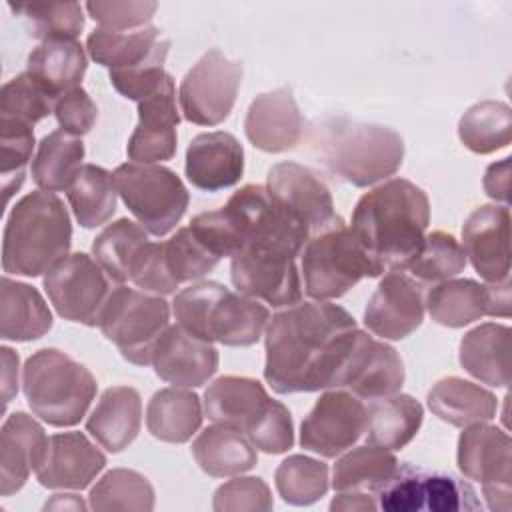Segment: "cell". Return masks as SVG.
Instances as JSON below:
<instances>
[{"label": "cell", "mask_w": 512, "mask_h": 512, "mask_svg": "<svg viewBox=\"0 0 512 512\" xmlns=\"http://www.w3.org/2000/svg\"><path fill=\"white\" fill-rule=\"evenodd\" d=\"M356 320L330 302H304L272 316L266 330L264 380L278 394L332 388Z\"/></svg>", "instance_id": "1"}, {"label": "cell", "mask_w": 512, "mask_h": 512, "mask_svg": "<svg viewBox=\"0 0 512 512\" xmlns=\"http://www.w3.org/2000/svg\"><path fill=\"white\" fill-rule=\"evenodd\" d=\"M428 222L426 192L410 180L392 178L358 200L350 230L380 276L408 268L424 242Z\"/></svg>", "instance_id": "2"}, {"label": "cell", "mask_w": 512, "mask_h": 512, "mask_svg": "<svg viewBox=\"0 0 512 512\" xmlns=\"http://www.w3.org/2000/svg\"><path fill=\"white\" fill-rule=\"evenodd\" d=\"M72 224L64 202L46 190L20 198L6 220L2 268L6 274L40 276L68 256Z\"/></svg>", "instance_id": "3"}, {"label": "cell", "mask_w": 512, "mask_h": 512, "mask_svg": "<svg viewBox=\"0 0 512 512\" xmlns=\"http://www.w3.org/2000/svg\"><path fill=\"white\" fill-rule=\"evenodd\" d=\"M174 316L188 334L224 346H252L260 340L270 312L258 300L220 282H196L176 294Z\"/></svg>", "instance_id": "4"}, {"label": "cell", "mask_w": 512, "mask_h": 512, "mask_svg": "<svg viewBox=\"0 0 512 512\" xmlns=\"http://www.w3.org/2000/svg\"><path fill=\"white\" fill-rule=\"evenodd\" d=\"M324 164L344 182L366 188L392 176L404 160V140L380 124L328 120L318 136Z\"/></svg>", "instance_id": "5"}, {"label": "cell", "mask_w": 512, "mask_h": 512, "mask_svg": "<svg viewBox=\"0 0 512 512\" xmlns=\"http://www.w3.org/2000/svg\"><path fill=\"white\" fill-rule=\"evenodd\" d=\"M22 388L30 410L40 420L66 428L86 416L98 384L84 364L56 348H42L26 360Z\"/></svg>", "instance_id": "6"}, {"label": "cell", "mask_w": 512, "mask_h": 512, "mask_svg": "<svg viewBox=\"0 0 512 512\" xmlns=\"http://www.w3.org/2000/svg\"><path fill=\"white\" fill-rule=\"evenodd\" d=\"M302 272L306 294L318 302L340 298L362 278L378 276L366 250L342 218L304 244Z\"/></svg>", "instance_id": "7"}, {"label": "cell", "mask_w": 512, "mask_h": 512, "mask_svg": "<svg viewBox=\"0 0 512 512\" xmlns=\"http://www.w3.org/2000/svg\"><path fill=\"white\" fill-rule=\"evenodd\" d=\"M170 306L158 294L118 286L110 292L98 326L120 354L138 366H148L152 350L170 326Z\"/></svg>", "instance_id": "8"}, {"label": "cell", "mask_w": 512, "mask_h": 512, "mask_svg": "<svg viewBox=\"0 0 512 512\" xmlns=\"http://www.w3.org/2000/svg\"><path fill=\"white\" fill-rule=\"evenodd\" d=\"M112 176L122 202L148 234L164 236L182 220L190 194L174 170L126 162Z\"/></svg>", "instance_id": "9"}, {"label": "cell", "mask_w": 512, "mask_h": 512, "mask_svg": "<svg viewBox=\"0 0 512 512\" xmlns=\"http://www.w3.org/2000/svg\"><path fill=\"white\" fill-rule=\"evenodd\" d=\"M456 462L468 480L482 484L490 510L510 512L512 442L504 430L486 422L464 426L458 438Z\"/></svg>", "instance_id": "10"}, {"label": "cell", "mask_w": 512, "mask_h": 512, "mask_svg": "<svg viewBox=\"0 0 512 512\" xmlns=\"http://www.w3.org/2000/svg\"><path fill=\"white\" fill-rule=\"evenodd\" d=\"M242 82V64L220 50H208L180 82V106L188 122L216 126L224 122L236 102Z\"/></svg>", "instance_id": "11"}, {"label": "cell", "mask_w": 512, "mask_h": 512, "mask_svg": "<svg viewBox=\"0 0 512 512\" xmlns=\"http://www.w3.org/2000/svg\"><path fill=\"white\" fill-rule=\"evenodd\" d=\"M296 256L274 244L248 246L232 258V284L240 294L264 300L274 308L294 306L302 298Z\"/></svg>", "instance_id": "12"}, {"label": "cell", "mask_w": 512, "mask_h": 512, "mask_svg": "<svg viewBox=\"0 0 512 512\" xmlns=\"http://www.w3.org/2000/svg\"><path fill=\"white\" fill-rule=\"evenodd\" d=\"M44 290L54 310L70 322L96 326L110 296V278L102 266L84 252L68 254L46 272Z\"/></svg>", "instance_id": "13"}, {"label": "cell", "mask_w": 512, "mask_h": 512, "mask_svg": "<svg viewBox=\"0 0 512 512\" xmlns=\"http://www.w3.org/2000/svg\"><path fill=\"white\" fill-rule=\"evenodd\" d=\"M404 384V364L398 352L364 330L354 332L350 348L332 380L362 400L396 394Z\"/></svg>", "instance_id": "14"}, {"label": "cell", "mask_w": 512, "mask_h": 512, "mask_svg": "<svg viewBox=\"0 0 512 512\" xmlns=\"http://www.w3.org/2000/svg\"><path fill=\"white\" fill-rule=\"evenodd\" d=\"M364 402L346 390L324 392L300 426V446L324 458H336L366 432Z\"/></svg>", "instance_id": "15"}, {"label": "cell", "mask_w": 512, "mask_h": 512, "mask_svg": "<svg viewBox=\"0 0 512 512\" xmlns=\"http://www.w3.org/2000/svg\"><path fill=\"white\" fill-rule=\"evenodd\" d=\"M266 190L272 200L308 232L310 238L340 220L334 212L328 186L316 172L302 164H274L266 176Z\"/></svg>", "instance_id": "16"}, {"label": "cell", "mask_w": 512, "mask_h": 512, "mask_svg": "<svg viewBox=\"0 0 512 512\" xmlns=\"http://www.w3.org/2000/svg\"><path fill=\"white\" fill-rule=\"evenodd\" d=\"M510 280L480 284L470 278L444 280L426 296L430 318L448 328H462L482 316H510Z\"/></svg>", "instance_id": "17"}, {"label": "cell", "mask_w": 512, "mask_h": 512, "mask_svg": "<svg viewBox=\"0 0 512 512\" xmlns=\"http://www.w3.org/2000/svg\"><path fill=\"white\" fill-rule=\"evenodd\" d=\"M422 284L404 272H388L364 310L366 328L384 340L410 336L424 320Z\"/></svg>", "instance_id": "18"}, {"label": "cell", "mask_w": 512, "mask_h": 512, "mask_svg": "<svg viewBox=\"0 0 512 512\" xmlns=\"http://www.w3.org/2000/svg\"><path fill=\"white\" fill-rule=\"evenodd\" d=\"M464 254L488 284L510 280V210L482 204L462 226Z\"/></svg>", "instance_id": "19"}, {"label": "cell", "mask_w": 512, "mask_h": 512, "mask_svg": "<svg viewBox=\"0 0 512 512\" xmlns=\"http://www.w3.org/2000/svg\"><path fill=\"white\" fill-rule=\"evenodd\" d=\"M180 112L176 108V86L168 74L164 84L138 102V124L128 140L126 154L138 164H156L176 154V126Z\"/></svg>", "instance_id": "20"}, {"label": "cell", "mask_w": 512, "mask_h": 512, "mask_svg": "<svg viewBox=\"0 0 512 512\" xmlns=\"http://www.w3.org/2000/svg\"><path fill=\"white\" fill-rule=\"evenodd\" d=\"M150 364L164 382L180 388H196L208 382L218 370V350L212 342L200 340L174 324L158 338Z\"/></svg>", "instance_id": "21"}, {"label": "cell", "mask_w": 512, "mask_h": 512, "mask_svg": "<svg viewBox=\"0 0 512 512\" xmlns=\"http://www.w3.org/2000/svg\"><path fill=\"white\" fill-rule=\"evenodd\" d=\"M244 132L262 152L278 154L294 148L304 134V118L292 90L276 88L256 96L248 106Z\"/></svg>", "instance_id": "22"}, {"label": "cell", "mask_w": 512, "mask_h": 512, "mask_svg": "<svg viewBox=\"0 0 512 512\" xmlns=\"http://www.w3.org/2000/svg\"><path fill=\"white\" fill-rule=\"evenodd\" d=\"M104 466L106 456L82 432H60L50 436L36 478L44 488L82 490Z\"/></svg>", "instance_id": "23"}, {"label": "cell", "mask_w": 512, "mask_h": 512, "mask_svg": "<svg viewBox=\"0 0 512 512\" xmlns=\"http://www.w3.org/2000/svg\"><path fill=\"white\" fill-rule=\"evenodd\" d=\"M186 178L194 188L218 192L240 182L244 172L242 144L230 132H204L186 150Z\"/></svg>", "instance_id": "24"}, {"label": "cell", "mask_w": 512, "mask_h": 512, "mask_svg": "<svg viewBox=\"0 0 512 512\" xmlns=\"http://www.w3.org/2000/svg\"><path fill=\"white\" fill-rule=\"evenodd\" d=\"M50 438L26 412H12L0 430V494L18 492L48 450Z\"/></svg>", "instance_id": "25"}, {"label": "cell", "mask_w": 512, "mask_h": 512, "mask_svg": "<svg viewBox=\"0 0 512 512\" xmlns=\"http://www.w3.org/2000/svg\"><path fill=\"white\" fill-rule=\"evenodd\" d=\"M272 398L264 386L246 376H220L204 392V412L214 424L240 430L244 436L256 426Z\"/></svg>", "instance_id": "26"}, {"label": "cell", "mask_w": 512, "mask_h": 512, "mask_svg": "<svg viewBox=\"0 0 512 512\" xmlns=\"http://www.w3.org/2000/svg\"><path fill=\"white\" fill-rule=\"evenodd\" d=\"M140 424V394L130 386H112L104 390L96 408L88 416L86 430L102 448L116 454L136 440Z\"/></svg>", "instance_id": "27"}, {"label": "cell", "mask_w": 512, "mask_h": 512, "mask_svg": "<svg viewBox=\"0 0 512 512\" xmlns=\"http://www.w3.org/2000/svg\"><path fill=\"white\" fill-rule=\"evenodd\" d=\"M90 58L112 70H130L152 58L168 56L170 40L154 26L130 32L98 28L86 40Z\"/></svg>", "instance_id": "28"}, {"label": "cell", "mask_w": 512, "mask_h": 512, "mask_svg": "<svg viewBox=\"0 0 512 512\" xmlns=\"http://www.w3.org/2000/svg\"><path fill=\"white\" fill-rule=\"evenodd\" d=\"M510 328L486 322L464 334L460 340V364L476 380L506 388L510 384Z\"/></svg>", "instance_id": "29"}, {"label": "cell", "mask_w": 512, "mask_h": 512, "mask_svg": "<svg viewBox=\"0 0 512 512\" xmlns=\"http://www.w3.org/2000/svg\"><path fill=\"white\" fill-rule=\"evenodd\" d=\"M52 328V314L34 286L2 278L0 288V336L14 342L42 338Z\"/></svg>", "instance_id": "30"}, {"label": "cell", "mask_w": 512, "mask_h": 512, "mask_svg": "<svg viewBox=\"0 0 512 512\" xmlns=\"http://www.w3.org/2000/svg\"><path fill=\"white\" fill-rule=\"evenodd\" d=\"M192 456L214 478L244 474L258 462L252 442L240 430L224 424L204 428L192 442Z\"/></svg>", "instance_id": "31"}, {"label": "cell", "mask_w": 512, "mask_h": 512, "mask_svg": "<svg viewBox=\"0 0 512 512\" xmlns=\"http://www.w3.org/2000/svg\"><path fill=\"white\" fill-rule=\"evenodd\" d=\"M428 408L442 422L464 428L492 420L498 410V400L490 390L470 380L448 376L436 382L428 392Z\"/></svg>", "instance_id": "32"}, {"label": "cell", "mask_w": 512, "mask_h": 512, "mask_svg": "<svg viewBox=\"0 0 512 512\" xmlns=\"http://www.w3.org/2000/svg\"><path fill=\"white\" fill-rule=\"evenodd\" d=\"M366 412L368 424L364 434L368 444L386 450L404 448L418 434L424 418L422 404L408 394H390L370 400Z\"/></svg>", "instance_id": "33"}, {"label": "cell", "mask_w": 512, "mask_h": 512, "mask_svg": "<svg viewBox=\"0 0 512 512\" xmlns=\"http://www.w3.org/2000/svg\"><path fill=\"white\" fill-rule=\"evenodd\" d=\"M86 66V54L80 42L56 40L42 42L30 52L26 72L56 100L80 86Z\"/></svg>", "instance_id": "34"}, {"label": "cell", "mask_w": 512, "mask_h": 512, "mask_svg": "<svg viewBox=\"0 0 512 512\" xmlns=\"http://www.w3.org/2000/svg\"><path fill=\"white\" fill-rule=\"evenodd\" d=\"M202 424L200 398L190 390L162 388L158 390L146 408L148 432L172 444L188 442Z\"/></svg>", "instance_id": "35"}, {"label": "cell", "mask_w": 512, "mask_h": 512, "mask_svg": "<svg viewBox=\"0 0 512 512\" xmlns=\"http://www.w3.org/2000/svg\"><path fill=\"white\" fill-rule=\"evenodd\" d=\"M82 160V140L64 130H54L38 144L36 156L32 158V178L40 190H68L82 168Z\"/></svg>", "instance_id": "36"}, {"label": "cell", "mask_w": 512, "mask_h": 512, "mask_svg": "<svg viewBox=\"0 0 512 512\" xmlns=\"http://www.w3.org/2000/svg\"><path fill=\"white\" fill-rule=\"evenodd\" d=\"M148 242L150 240L146 236V230L140 224L128 218H120L108 224L94 238L92 254L94 260L108 274V278L122 284L130 280L132 270Z\"/></svg>", "instance_id": "37"}, {"label": "cell", "mask_w": 512, "mask_h": 512, "mask_svg": "<svg viewBox=\"0 0 512 512\" xmlns=\"http://www.w3.org/2000/svg\"><path fill=\"white\" fill-rule=\"evenodd\" d=\"M70 208L82 228H98L116 212L114 176L96 164H84L66 190Z\"/></svg>", "instance_id": "38"}, {"label": "cell", "mask_w": 512, "mask_h": 512, "mask_svg": "<svg viewBox=\"0 0 512 512\" xmlns=\"http://www.w3.org/2000/svg\"><path fill=\"white\" fill-rule=\"evenodd\" d=\"M396 456L380 446L364 444L336 460L332 470V488L338 492L372 490L384 486L396 472Z\"/></svg>", "instance_id": "39"}, {"label": "cell", "mask_w": 512, "mask_h": 512, "mask_svg": "<svg viewBox=\"0 0 512 512\" xmlns=\"http://www.w3.org/2000/svg\"><path fill=\"white\" fill-rule=\"evenodd\" d=\"M458 136L474 154H490L506 148L512 140L510 106L498 100H482L470 106L458 122Z\"/></svg>", "instance_id": "40"}, {"label": "cell", "mask_w": 512, "mask_h": 512, "mask_svg": "<svg viewBox=\"0 0 512 512\" xmlns=\"http://www.w3.org/2000/svg\"><path fill=\"white\" fill-rule=\"evenodd\" d=\"M90 508L106 510H134L148 512L154 508V488L146 476L136 470L114 468L106 472L90 490Z\"/></svg>", "instance_id": "41"}, {"label": "cell", "mask_w": 512, "mask_h": 512, "mask_svg": "<svg viewBox=\"0 0 512 512\" xmlns=\"http://www.w3.org/2000/svg\"><path fill=\"white\" fill-rule=\"evenodd\" d=\"M276 490L292 506H310L328 492V466L304 454H292L274 472Z\"/></svg>", "instance_id": "42"}, {"label": "cell", "mask_w": 512, "mask_h": 512, "mask_svg": "<svg viewBox=\"0 0 512 512\" xmlns=\"http://www.w3.org/2000/svg\"><path fill=\"white\" fill-rule=\"evenodd\" d=\"M30 24V34L42 42L76 40L84 28L82 6L78 2H24L8 4Z\"/></svg>", "instance_id": "43"}, {"label": "cell", "mask_w": 512, "mask_h": 512, "mask_svg": "<svg viewBox=\"0 0 512 512\" xmlns=\"http://www.w3.org/2000/svg\"><path fill=\"white\" fill-rule=\"evenodd\" d=\"M466 268V254L460 242L442 230L424 236L418 254L410 260V276L418 282H444Z\"/></svg>", "instance_id": "44"}, {"label": "cell", "mask_w": 512, "mask_h": 512, "mask_svg": "<svg viewBox=\"0 0 512 512\" xmlns=\"http://www.w3.org/2000/svg\"><path fill=\"white\" fill-rule=\"evenodd\" d=\"M50 112H54L50 94L28 72L18 74L2 86L0 120H14L34 126Z\"/></svg>", "instance_id": "45"}, {"label": "cell", "mask_w": 512, "mask_h": 512, "mask_svg": "<svg viewBox=\"0 0 512 512\" xmlns=\"http://www.w3.org/2000/svg\"><path fill=\"white\" fill-rule=\"evenodd\" d=\"M164 260L176 284L200 280L220 262V258L194 236L190 226L180 228L170 240L164 242Z\"/></svg>", "instance_id": "46"}, {"label": "cell", "mask_w": 512, "mask_h": 512, "mask_svg": "<svg viewBox=\"0 0 512 512\" xmlns=\"http://www.w3.org/2000/svg\"><path fill=\"white\" fill-rule=\"evenodd\" d=\"M480 508L482 504L466 480L450 472L422 470V510L456 512Z\"/></svg>", "instance_id": "47"}, {"label": "cell", "mask_w": 512, "mask_h": 512, "mask_svg": "<svg viewBox=\"0 0 512 512\" xmlns=\"http://www.w3.org/2000/svg\"><path fill=\"white\" fill-rule=\"evenodd\" d=\"M0 148H2V188L8 200L24 182V168L34 148L32 126L14 122V120H0Z\"/></svg>", "instance_id": "48"}, {"label": "cell", "mask_w": 512, "mask_h": 512, "mask_svg": "<svg viewBox=\"0 0 512 512\" xmlns=\"http://www.w3.org/2000/svg\"><path fill=\"white\" fill-rule=\"evenodd\" d=\"M422 470L412 464H398L390 480L374 494L378 508L386 512H420L422 510Z\"/></svg>", "instance_id": "49"}, {"label": "cell", "mask_w": 512, "mask_h": 512, "mask_svg": "<svg viewBox=\"0 0 512 512\" xmlns=\"http://www.w3.org/2000/svg\"><path fill=\"white\" fill-rule=\"evenodd\" d=\"M272 494L268 484L258 476H246V478H234L226 484H222L214 492L212 508L216 512H268L272 510Z\"/></svg>", "instance_id": "50"}, {"label": "cell", "mask_w": 512, "mask_h": 512, "mask_svg": "<svg viewBox=\"0 0 512 512\" xmlns=\"http://www.w3.org/2000/svg\"><path fill=\"white\" fill-rule=\"evenodd\" d=\"M246 438L254 448L266 454H282L290 450L294 444V428L288 408L282 402L272 400Z\"/></svg>", "instance_id": "51"}, {"label": "cell", "mask_w": 512, "mask_h": 512, "mask_svg": "<svg viewBox=\"0 0 512 512\" xmlns=\"http://www.w3.org/2000/svg\"><path fill=\"white\" fill-rule=\"evenodd\" d=\"M158 4L156 2H140V0H124V2H88L86 10L104 30L130 32L132 28L140 30L152 20Z\"/></svg>", "instance_id": "52"}, {"label": "cell", "mask_w": 512, "mask_h": 512, "mask_svg": "<svg viewBox=\"0 0 512 512\" xmlns=\"http://www.w3.org/2000/svg\"><path fill=\"white\" fill-rule=\"evenodd\" d=\"M164 62H166V56H158L130 70H112L110 82L124 98L140 102L150 94H154L168 78V72L164 70Z\"/></svg>", "instance_id": "53"}, {"label": "cell", "mask_w": 512, "mask_h": 512, "mask_svg": "<svg viewBox=\"0 0 512 512\" xmlns=\"http://www.w3.org/2000/svg\"><path fill=\"white\" fill-rule=\"evenodd\" d=\"M130 280L144 292L158 296L176 292L178 284L170 276L164 260V242H148L132 270Z\"/></svg>", "instance_id": "54"}, {"label": "cell", "mask_w": 512, "mask_h": 512, "mask_svg": "<svg viewBox=\"0 0 512 512\" xmlns=\"http://www.w3.org/2000/svg\"><path fill=\"white\" fill-rule=\"evenodd\" d=\"M54 116L60 124V130L80 138L94 126L98 118V108L88 92L78 86L54 100Z\"/></svg>", "instance_id": "55"}, {"label": "cell", "mask_w": 512, "mask_h": 512, "mask_svg": "<svg viewBox=\"0 0 512 512\" xmlns=\"http://www.w3.org/2000/svg\"><path fill=\"white\" fill-rule=\"evenodd\" d=\"M484 190L490 198L504 204L510 202V158L494 162L484 174Z\"/></svg>", "instance_id": "56"}, {"label": "cell", "mask_w": 512, "mask_h": 512, "mask_svg": "<svg viewBox=\"0 0 512 512\" xmlns=\"http://www.w3.org/2000/svg\"><path fill=\"white\" fill-rule=\"evenodd\" d=\"M0 352H2V400L6 406L18 392V354L8 346H2Z\"/></svg>", "instance_id": "57"}, {"label": "cell", "mask_w": 512, "mask_h": 512, "mask_svg": "<svg viewBox=\"0 0 512 512\" xmlns=\"http://www.w3.org/2000/svg\"><path fill=\"white\" fill-rule=\"evenodd\" d=\"M378 504L372 496L360 492V490H348L340 492L332 502L330 510H344V512H362V510H376Z\"/></svg>", "instance_id": "58"}, {"label": "cell", "mask_w": 512, "mask_h": 512, "mask_svg": "<svg viewBox=\"0 0 512 512\" xmlns=\"http://www.w3.org/2000/svg\"><path fill=\"white\" fill-rule=\"evenodd\" d=\"M46 510H82L86 504L76 494H54L52 500L46 502Z\"/></svg>", "instance_id": "59"}]
</instances>
